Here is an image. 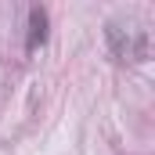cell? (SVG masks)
<instances>
[{
    "instance_id": "cell-1",
    "label": "cell",
    "mask_w": 155,
    "mask_h": 155,
    "mask_svg": "<svg viewBox=\"0 0 155 155\" xmlns=\"http://www.w3.org/2000/svg\"><path fill=\"white\" fill-rule=\"evenodd\" d=\"M105 40H108V51H112L116 61H148V54H152L148 29H137V25L108 22L105 25Z\"/></svg>"
},
{
    "instance_id": "cell-2",
    "label": "cell",
    "mask_w": 155,
    "mask_h": 155,
    "mask_svg": "<svg viewBox=\"0 0 155 155\" xmlns=\"http://www.w3.org/2000/svg\"><path fill=\"white\" fill-rule=\"evenodd\" d=\"M47 29H51V18L43 7H29V33H25V51H36L47 43Z\"/></svg>"
}]
</instances>
